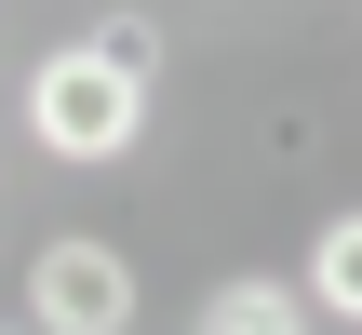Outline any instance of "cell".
<instances>
[{"label":"cell","instance_id":"cell-5","mask_svg":"<svg viewBox=\"0 0 362 335\" xmlns=\"http://www.w3.org/2000/svg\"><path fill=\"white\" fill-rule=\"evenodd\" d=\"M81 40H94V54H107L121 81H161V27H148V13H121V0H107V13H94Z\"/></svg>","mask_w":362,"mask_h":335},{"label":"cell","instance_id":"cell-2","mask_svg":"<svg viewBox=\"0 0 362 335\" xmlns=\"http://www.w3.org/2000/svg\"><path fill=\"white\" fill-rule=\"evenodd\" d=\"M27 335H134V255L121 242H40L27 255Z\"/></svg>","mask_w":362,"mask_h":335},{"label":"cell","instance_id":"cell-6","mask_svg":"<svg viewBox=\"0 0 362 335\" xmlns=\"http://www.w3.org/2000/svg\"><path fill=\"white\" fill-rule=\"evenodd\" d=\"M0 335H13V322H0Z\"/></svg>","mask_w":362,"mask_h":335},{"label":"cell","instance_id":"cell-1","mask_svg":"<svg viewBox=\"0 0 362 335\" xmlns=\"http://www.w3.org/2000/svg\"><path fill=\"white\" fill-rule=\"evenodd\" d=\"M134 134H148V81H121L94 40H54V54L27 67V148H40V161L94 175V161H121Z\"/></svg>","mask_w":362,"mask_h":335},{"label":"cell","instance_id":"cell-4","mask_svg":"<svg viewBox=\"0 0 362 335\" xmlns=\"http://www.w3.org/2000/svg\"><path fill=\"white\" fill-rule=\"evenodd\" d=\"M309 322H362V215H322V242H309Z\"/></svg>","mask_w":362,"mask_h":335},{"label":"cell","instance_id":"cell-3","mask_svg":"<svg viewBox=\"0 0 362 335\" xmlns=\"http://www.w3.org/2000/svg\"><path fill=\"white\" fill-rule=\"evenodd\" d=\"M188 335H309V295H296L282 269H242V282L202 295V322H188Z\"/></svg>","mask_w":362,"mask_h":335}]
</instances>
